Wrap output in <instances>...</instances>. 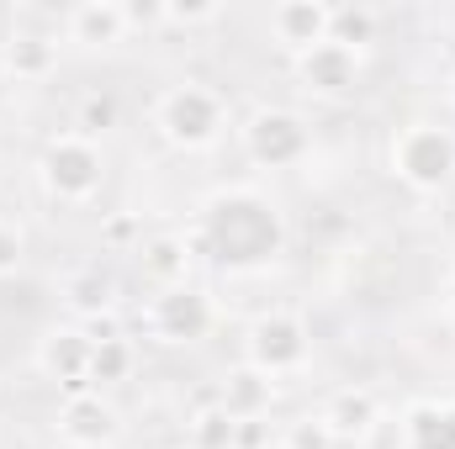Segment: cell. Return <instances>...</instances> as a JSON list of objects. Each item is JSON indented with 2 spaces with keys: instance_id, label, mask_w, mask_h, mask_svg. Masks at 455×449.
<instances>
[{
  "instance_id": "6da1fadb",
  "label": "cell",
  "mask_w": 455,
  "mask_h": 449,
  "mask_svg": "<svg viewBox=\"0 0 455 449\" xmlns=\"http://www.w3.org/2000/svg\"><path fill=\"white\" fill-rule=\"evenodd\" d=\"M196 259L233 270V275H254V270H270L281 254H286V212L281 201L254 185V180H233L218 185L202 207H196V223L186 227Z\"/></svg>"
},
{
  "instance_id": "7a4b0ae2",
  "label": "cell",
  "mask_w": 455,
  "mask_h": 449,
  "mask_svg": "<svg viewBox=\"0 0 455 449\" xmlns=\"http://www.w3.org/2000/svg\"><path fill=\"white\" fill-rule=\"evenodd\" d=\"M233 106L212 80H196V75H180L170 80L154 101H148V127L154 138L170 148V154H212L233 132Z\"/></svg>"
},
{
  "instance_id": "3957f363",
  "label": "cell",
  "mask_w": 455,
  "mask_h": 449,
  "mask_svg": "<svg viewBox=\"0 0 455 449\" xmlns=\"http://www.w3.org/2000/svg\"><path fill=\"white\" fill-rule=\"evenodd\" d=\"M387 175L413 196H445L455 185V127L445 116H408L387 138Z\"/></svg>"
},
{
  "instance_id": "277c9868",
  "label": "cell",
  "mask_w": 455,
  "mask_h": 449,
  "mask_svg": "<svg viewBox=\"0 0 455 449\" xmlns=\"http://www.w3.org/2000/svg\"><path fill=\"white\" fill-rule=\"evenodd\" d=\"M107 169H112V164H107V148H101L96 138L69 132V127L48 132L43 148H37V159H32L37 191H43L53 207H69V212L91 207V201L107 191Z\"/></svg>"
},
{
  "instance_id": "5b68a950",
  "label": "cell",
  "mask_w": 455,
  "mask_h": 449,
  "mask_svg": "<svg viewBox=\"0 0 455 449\" xmlns=\"http://www.w3.org/2000/svg\"><path fill=\"white\" fill-rule=\"evenodd\" d=\"M233 138H238V154L249 169L259 175H291L313 159V122L297 106H281V101H259L254 112H243L233 122Z\"/></svg>"
},
{
  "instance_id": "8992f818",
  "label": "cell",
  "mask_w": 455,
  "mask_h": 449,
  "mask_svg": "<svg viewBox=\"0 0 455 449\" xmlns=\"http://www.w3.org/2000/svg\"><path fill=\"white\" fill-rule=\"evenodd\" d=\"M132 323L159 349H196L218 328V302H212L207 286L186 280V286H170V291H148V302L132 312Z\"/></svg>"
},
{
  "instance_id": "52a82bcc",
  "label": "cell",
  "mask_w": 455,
  "mask_h": 449,
  "mask_svg": "<svg viewBox=\"0 0 455 449\" xmlns=\"http://www.w3.org/2000/svg\"><path fill=\"white\" fill-rule=\"evenodd\" d=\"M243 365H254L259 375H270L275 386L281 381H297L307 365H313V328L302 312L291 307H265L249 328H243Z\"/></svg>"
},
{
  "instance_id": "ba28073f",
  "label": "cell",
  "mask_w": 455,
  "mask_h": 449,
  "mask_svg": "<svg viewBox=\"0 0 455 449\" xmlns=\"http://www.w3.org/2000/svg\"><path fill=\"white\" fill-rule=\"evenodd\" d=\"M64 64V43H59V11H43L37 21H16L0 37V80L5 85H48Z\"/></svg>"
},
{
  "instance_id": "9c48e42d",
  "label": "cell",
  "mask_w": 455,
  "mask_h": 449,
  "mask_svg": "<svg viewBox=\"0 0 455 449\" xmlns=\"http://www.w3.org/2000/svg\"><path fill=\"white\" fill-rule=\"evenodd\" d=\"M53 439L64 449H112L122 439V413L107 391H69L53 407Z\"/></svg>"
},
{
  "instance_id": "30bf717a",
  "label": "cell",
  "mask_w": 455,
  "mask_h": 449,
  "mask_svg": "<svg viewBox=\"0 0 455 449\" xmlns=\"http://www.w3.org/2000/svg\"><path fill=\"white\" fill-rule=\"evenodd\" d=\"M91 334L80 328V323H48L37 343H32V365H37V375L43 381H53L64 397L69 391H91Z\"/></svg>"
},
{
  "instance_id": "8fae6325",
  "label": "cell",
  "mask_w": 455,
  "mask_h": 449,
  "mask_svg": "<svg viewBox=\"0 0 455 449\" xmlns=\"http://www.w3.org/2000/svg\"><path fill=\"white\" fill-rule=\"evenodd\" d=\"M291 80L313 101H349L360 91V80H365V59L339 48V43H318V48L291 59Z\"/></svg>"
},
{
  "instance_id": "7c38bea8",
  "label": "cell",
  "mask_w": 455,
  "mask_h": 449,
  "mask_svg": "<svg viewBox=\"0 0 455 449\" xmlns=\"http://www.w3.org/2000/svg\"><path fill=\"white\" fill-rule=\"evenodd\" d=\"M127 16L122 0H80V5H59V43L64 48H85V53H107L116 43H127Z\"/></svg>"
},
{
  "instance_id": "4fadbf2b",
  "label": "cell",
  "mask_w": 455,
  "mask_h": 449,
  "mask_svg": "<svg viewBox=\"0 0 455 449\" xmlns=\"http://www.w3.org/2000/svg\"><path fill=\"white\" fill-rule=\"evenodd\" d=\"M387 413V402H381V391L376 386H365V381H349V386H334L323 402H318V423H323V434L334 439V445H360L365 439V429L376 423Z\"/></svg>"
},
{
  "instance_id": "5bb4252c",
  "label": "cell",
  "mask_w": 455,
  "mask_h": 449,
  "mask_svg": "<svg viewBox=\"0 0 455 449\" xmlns=\"http://www.w3.org/2000/svg\"><path fill=\"white\" fill-rule=\"evenodd\" d=\"M132 264H138V275L148 280V291H170V286H186V280H191L196 248H191L186 227H154V232H143Z\"/></svg>"
},
{
  "instance_id": "9a60e30c",
  "label": "cell",
  "mask_w": 455,
  "mask_h": 449,
  "mask_svg": "<svg viewBox=\"0 0 455 449\" xmlns=\"http://www.w3.org/2000/svg\"><path fill=\"white\" fill-rule=\"evenodd\" d=\"M329 21H334V5H323V0H281L265 11V32L286 59L329 43Z\"/></svg>"
},
{
  "instance_id": "2e32d148",
  "label": "cell",
  "mask_w": 455,
  "mask_h": 449,
  "mask_svg": "<svg viewBox=\"0 0 455 449\" xmlns=\"http://www.w3.org/2000/svg\"><path fill=\"white\" fill-rule=\"evenodd\" d=\"M275 397H281V386L270 375H259L254 365H243V359H233L223 375H218V386H212V402L223 407L233 423L238 418H270Z\"/></svg>"
},
{
  "instance_id": "e0dca14e",
  "label": "cell",
  "mask_w": 455,
  "mask_h": 449,
  "mask_svg": "<svg viewBox=\"0 0 455 449\" xmlns=\"http://www.w3.org/2000/svg\"><path fill=\"white\" fill-rule=\"evenodd\" d=\"M59 307L69 312V323H96L116 312V275L101 264H75L59 280Z\"/></svg>"
},
{
  "instance_id": "ac0fdd59",
  "label": "cell",
  "mask_w": 455,
  "mask_h": 449,
  "mask_svg": "<svg viewBox=\"0 0 455 449\" xmlns=\"http://www.w3.org/2000/svg\"><path fill=\"white\" fill-rule=\"evenodd\" d=\"M116 127H122V96L107 91V85H85L80 96H75V112H69V132H80V138H112Z\"/></svg>"
},
{
  "instance_id": "d6986e66",
  "label": "cell",
  "mask_w": 455,
  "mask_h": 449,
  "mask_svg": "<svg viewBox=\"0 0 455 449\" xmlns=\"http://www.w3.org/2000/svg\"><path fill=\"white\" fill-rule=\"evenodd\" d=\"M132 375H138V338L132 334L96 338V349H91V391L127 386Z\"/></svg>"
},
{
  "instance_id": "ffe728a7",
  "label": "cell",
  "mask_w": 455,
  "mask_h": 449,
  "mask_svg": "<svg viewBox=\"0 0 455 449\" xmlns=\"http://www.w3.org/2000/svg\"><path fill=\"white\" fill-rule=\"evenodd\" d=\"M329 43H339L349 53H371L376 43H381V11L376 5H365V0H355V5H334V21H329Z\"/></svg>"
},
{
  "instance_id": "44dd1931",
  "label": "cell",
  "mask_w": 455,
  "mask_h": 449,
  "mask_svg": "<svg viewBox=\"0 0 455 449\" xmlns=\"http://www.w3.org/2000/svg\"><path fill=\"white\" fill-rule=\"evenodd\" d=\"M180 449H233V418H228L212 397H207L202 407H191V418H186V445Z\"/></svg>"
},
{
  "instance_id": "7402d4cb",
  "label": "cell",
  "mask_w": 455,
  "mask_h": 449,
  "mask_svg": "<svg viewBox=\"0 0 455 449\" xmlns=\"http://www.w3.org/2000/svg\"><path fill=\"white\" fill-rule=\"evenodd\" d=\"M355 449H413V429H408V407L397 413V407H387L371 429H365V439Z\"/></svg>"
},
{
  "instance_id": "603a6c76",
  "label": "cell",
  "mask_w": 455,
  "mask_h": 449,
  "mask_svg": "<svg viewBox=\"0 0 455 449\" xmlns=\"http://www.w3.org/2000/svg\"><path fill=\"white\" fill-rule=\"evenodd\" d=\"M101 243H107L112 254H138V243H143V217L112 212V217L101 223Z\"/></svg>"
},
{
  "instance_id": "cb8c5ba5",
  "label": "cell",
  "mask_w": 455,
  "mask_h": 449,
  "mask_svg": "<svg viewBox=\"0 0 455 449\" xmlns=\"http://www.w3.org/2000/svg\"><path fill=\"white\" fill-rule=\"evenodd\" d=\"M21 264H27V232L0 217V280H11Z\"/></svg>"
},
{
  "instance_id": "d4e9b609",
  "label": "cell",
  "mask_w": 455,
  "mask_h": 449,
  "mask_svg": "<svg viewBox=\"0 0 455 449\" xmlns=\"http://www.w3.org/2000/svg\"><path fill=\"white\" fill-rule=\"evenodd\" d=\"M281 439V429L270 418H238L233 423V449H270Z\"/></svg>"
},
{
  "instance_id": "484cf974",
  "label": "cell",
  "mask_w": 455,
  "mask_h": 449,
  "mask_svg": "<svg viewBox=\"0 0 455 449\" xmlns=\"http://www.w3.org/2000/svg\"><path fill=\"white\" fill-rule=\"evenodd\" d=\"M212 21H223V5H164V27H186V32H196V27H212Z\"/></svg>"
},
{
  "instance_id": "4316f807",
  "label": "cell",
  "mask_w": 455,
  "mask_h": 449,
  "mask_svg": "<svg viewBox=\"0 0 455 449\" xmlns=\"http://www.w3.org/2000/svg\"><path fill=\"white\" fill-rule=\"evenodd\" d=\"M281 434H286V445L291 449H339L329 434H323L318 418H302V423H291V429H281Z\"/></svg>"
},
{
  "instance_id": "83f0119b",
  "label": "cell",
  "mask_w": 455,
  "mask_h": 449,
  "mask_svg": "<svg viewBox=\"0 0 455 449\" xmlns=\"http://www.w3.org/2000/svg\"><path fill=\"white\" fill-rule=\"evenodd\" d=\"M440 323H445V334L455 338V291L445 296V307H440Z\"/></svg>"
},
{
  "instance_id": "f1b7e54d",
  "label": "cell",
  "mask_w": 455,
  "mask_h": 449,
  "mask_svg": "<svg viewBox=\"0 0 455 449\" xmlns=\"http://www.w3.org/2000/svg\"><path fill=\"white\" fill-rule=\"evenodd\" d=\"M445 101H451V106H455V64H451V69H445Z\"/></svg>"
},
{
  "instance_id": "f546056e",
  "label": "cell",
  "mask_w": 455,
  "mask_h": 449,
  "mask_svg": "<svg viewBox=\"0 0 455 449\" xmlns=\"http://www.w3.org/2000/svg\"><path fill=\"white\" fill-rule=\"evenodd\" d=\"M270 449H291V445H286V434H281V439H275V445H270Z\"/></svg>"
},
{
  "instance_id": "4dcf8cb0",
  "label": "cell",
  "mask_w": 455,
  "mask_h": 449,
  "mask_svg": "<svg viewBox=\"0 0 455 449\" xmlns=\"http://www.w3.org/2000/svg\"><path fill=\"white\" fill-rule=\"evenodd\" d=\"M451 291H455V264H451Z\"/></svg>"
}]
</instances>
